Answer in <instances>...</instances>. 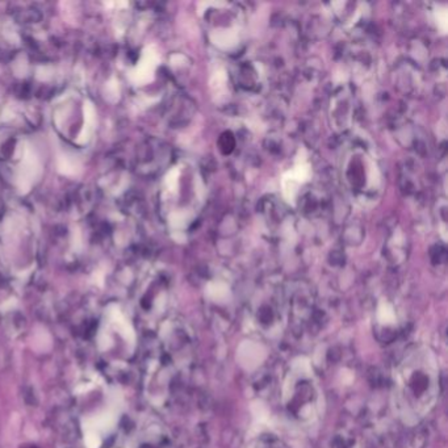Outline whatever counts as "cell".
I'll return each instance as SVG.
<instances>
[{
    "mask_svg": "<svg viewBox=\"0 0 448 448\" xmlns=\"http://www.w3.org/2000/svg\"><path fill=\"white\" fill-rule=\"evenodd\" d=\"M395 404L405 423L414 425L430 413L439 396V367L427 347L402 359L395 373Z\"/></svg>",
    "mask_w": 448,
    "mask_h": 448,
    "instance_id": "obj_1",
    "label": "cell"
},
{
    "mask_svg": "<svg viewBox=\"0 0 448 448\" xmlns=\"http://www.w3.org/2000/svg\"><path fill=\"white\" fill-rule=\"evenodd\" d=\"M282 404L288 417L306 426L318 418L322 409V393L311 363L298 357L289 367L283 381Z\"/></svg>",
    "mask_w": 448,
    "mask_h": 448,
    "instance_id": "obj_2",
    "label": "cell"
},
{
    "mask_svg": "<svg viewBox=\"0 0 448 448\" xmlns=\"http://www.w3.org/2000/svg\"><path fill=\"white\" fill-rule=\"evenodd\" d=\"M309 178H311V164H309V162L306 160V157H305V155H302V157L298 155L295 167H293L291 171H288L287 174H284L282 180L283 192H284L285 199H287L289 203L295 200L298 185L307 182Z\"/></svg>",
    "mask_w": 448,
    "mask_h": 448,
    "instance_id": "obj_3",
    "label": "cell"
},
{
    "mask_svg": "<svg viewBox=\"0 0 448 448\" xmlns=\"http://www.w3.org/2000/svg\"><path fill=\"white\" fill-rule=\"evenodd\" d=\"M208 296H209L212 300L217 301V302H221V301L226 300L228 296H229V289L222 283H212V284L208 285Z\"/></svg>",
    "mask_w": 448,
    "mask_h": 448,
    "instance_id": "obj_4",
    "label": "cell"
},
{
    "mask_svg": "<svg viewBox=\"0 0 448 448\" xmlns=\"http://www.w3.org/2000/svg\"><path fill=\"white\" fill-rule=\"evenodd\" d=\"M212 40L214 44L218 45L219 47H223V49L232 47L233 45L237 44V36L233 32H217L212 36Z\"/></svg>",
    "mask_w": 448,
    "mask_h": 448,
    "instance_id": "obj_5",
    "label": "cell"
},
{
    "mask_svg": "<svg viewBox=\"0 0 448 448\" xmlns=\"http://www.w3.org/2000/svg\"><path fill=\"white\" fill-rule=\"evenodd\" d=\"M377 321L381 322L382 325H390V323H395L396 321V314L393 311V306L388 302H382L380 304L379 309H377Z\"/></svg>",
    "mask_w": 448,
    "mask_h": 448,
    "instance_id": "obj_6",
    "label": "cell"
},
{
    "mask_svg": "<svg viewBox=\"0 0 448 448\" xmlns=\"http://www.w3.org/2000/svg\"><path fill=\"white\" fill-rule=\"evenodd\" d=\"M435 17H436V22H438V26L440 28V31H442L443 33H445V31H447V11H445V8H442V10H436Z\"/></svg>",
    "mask_w": 448,
    "mask_h": 448,
    "instance_id": "obj_7",
    "label": "cell"
}]
</instances>
